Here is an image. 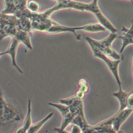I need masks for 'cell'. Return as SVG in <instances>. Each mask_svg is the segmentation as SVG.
Masks as SVG:
<instances>
[{"label":"cell","instance_id":"6da1fadb","mask_svg":"<svg viewBox=\"0 0 133 133\" xmlns=\"http://www.w3.org/2000/svg\"><path fill=\"white\" fill-rule=\"evenodd\" d=\"M117 37L116 33H111L105 38L101 40H96L88 36L86 37L87 42H89L96 47L102 53L114 60L121 59V56L112 48V44Z\"/></svg>","mask_w":133,"mask_h":133},{"label":"cell","instance_id":"8fae6325","mask_svg":"<svg viewBox=\"0 0 133 133\" xmlns=\"http://www.w3.org/2000/svg\"><path fill=\"white\" fill-rule=\"evenodd\" d=\"M75 115V114L72 113L70 111L65 115L62 116V120L60 127L59 128H55L54 130L58 132H69V131H65V129L71 123Z\"/></svg>","mask_w":133,"mask_h":133},{"label":"cell","instance_id":"7402d4cb","mask_svg":"<svg viewBox=\"0 0 133 133\" xmlns=\"http://www.w3.org/2000/svg\"><path fill=\"white\" fill-rule=\"evenodd\" d=\"M75 96H71L69 98H66L65 99H61L60 100V102L61 103L65 104L68 106H70L73 102V101L74 100L75 98Z\"/></svg>","mask_w":133,"mask_h":133},{"label":"cell","instance_id":"30bf717a","mask_svg":"<svg viewBox=\"0 0 133 133\" xmlns=\"http://www.w3.org/2000/svg\"><path fill=\"white\" fill-rule=\"evenodd\" d=\"M20 43L23 44L29 49H32V46L31 42L29 32L24 30H19L14 36Z\"/></svg>","mask_w":133,"mask_h":133},{"label":"cell","instance_id":"8992f818","mask_svg":"<svg viewBox=\"0 0 133 133\" xmlns=\"http://www.w3.org/2000/svg\"><path fill=\"white\" fill-rule=\"evenodd\" d=\"M20 43L19 41L15 37H11V39L10 41V42L8 45V48L7 49L4 51L2 52L3 55L5 54L9 55L11 58V61H12V65L13 66H14L20 73H22L23 72L21 70V69H20V68L18 66L16 61V57L17 54V51L18 47V45Z\"/></svg>","mask_w":133,"mask_h":133},{"label":"cell","instance_id":"4316f807","mask_svg":"<svg viewBox=\"0 0 133 133\" xmlns=\"http://www.w3.org/2000/svg\"><path fill=\"white\" fill-rule=\"evenodd\" d=\"M131 2V4H132V6H133V0H129Z\"/></svg>","mask_w":133,"mask_h":133},{"label":"cell","instance_id":"ffe728a7","mask_svg":"<svg viewBox=\"0 0 133 133\" xmlns=\"http://www.w3.org/2000/svg\"><path fill=\"white\" fill-rule=\"evenodd\" d=\"M27 2V0H15L16 7L18 10H24L26 8Z\"/></svg>","mask_w":133,"mask_h":133},{"label":"cell","instance_id":"603a6c76","mask_svg":"<svg viewBox=\"0 0 133 133\" xmlns=\"http://www.w3.org/2000/svg\"><path fill=\"white\" fill-rule=\"evenodd\" d=\"M71 128L70 132L72 133H81L82 132V129L76 125L74 124H71Z\"/></svg>","mask_w":133,"mask_h":133},{"label":"cell","instance_id":"4fadbf2b","mask_svg":"<svg viewBox=\"0 0 133 133\" xmlns=\"http://www.w3.org/2000/svg\"><path fill=\"white\" fill-rule=\"evenodd\" d=\"M54 113L52 112L50 113L48 115H47L45 118H44L41 121L36 122L34 124H32L30 128L27 130V133H36L38 131V130L41 129L42 126L49 119H50L53 115Z\"/></svg>","mask_w":133,"mask_h":133},{"label":"cell","instance_id":"7a4b0ae2","mask_svg":"<svg viewBox=\"0 0 133 133\" xmlns=\"http://www.w3.org/2000/svg\"><path fill=\"white\" fill-rule=\"evenodd\" d=\"M20 119L17 110L5 100L2 91H0V128Z\"/></svg>","mask_w":133,"mask_h":133},{"label":"cell","instance_id":"277c9868","mask_svg":"<svg viewBox=\"0 0 133 133\" xmlns=\"http://www.w3.org/2000/svg\"><path fill=\"white\" fill-rule=\"evenodd\" d=\"M90 46L92 51L94 53V56L96 57H98L102 60L107 65L109 70L113 75L119 87H121V81L120 80L118 75V64L120 63L121 60H111L108 57V56L102 53L96 47H95L92 44L89 42H87Z\"/></svg>","mask_w":133,"mask_h":133},{"label":"cell","instance_id":"83f0119b","mask_svg":"<svg viewBox=\"0 0 133 133\" xmlns=\"http://www.w3.org/2000/svg\"><path fill=\"white\" fill-rule=\"evenodd\" d=\"M55 1H57H57H59V0H55Z\"/></svg>","mask_w":133,"mask_h":133},{"label":"cell","instance_id":"9a60e30c","mask_svg":"<svg viewBox=\"0 0 133 133\" xmlns=\"http://www.w3.org/2000/svg\"><path fill=\"white\" fill-rule=\"evenodd\" d=\"M80 26L81 30L89 32H98L104 31L105 30V28L99 23H91Z\"/></svg>","mask_w":133,"mask_h":133},{"label":"cell","instance_id":"484cf974","mask_svg":"<svg viewBox=\"0 0 133 133\" xmlns=\"http://www.w3.org/2000/svg\"><path fill=\"white\" fill-rule=\"evenodd\" d=\"M132 58H133V54H132ZM132 74H133V62H132Z\"/></svg>","mask_w":133,"mask_h":133},{"label":"cell","instance_id":"52a82bcc","mask_svg":"<svg viewBox=\"0 0 133 133\" xmlns=\"http://www.w3.org/2000/svg\"><path fill=\"white\" fill-rule=\"evenodd\" d=\"M122 31L124 32V35L119 36L118 37L122 39V45L121 48L120 53H122L125 48L129 44H132L133 42V19L132 24L129 29H127L124 26H122Z\"/></svg>","mask_w":133,"mask_h":133},{"label":"cell","instance_id":"44dd1931","mask_svg":"<svg viewBox=\"0 0 133 133\" xmlns=\"http://www.w3.org/2000/svg\"><path fill=\"white\" fill-rule=\"evenodd\" d=\"M126 103V108L133 109V90L128 92V95L127 97Z\"/></svg>","mask_w":133,"mask_h":133},{"label":"cell","instance_id":"2e32d148","mask_svg":"<svg viewBox=\"0 0 133 133\" xmlns=\"http://www.w3.org/2000/svg\"><path fill=\"white\" fill-rule=\"evenodd\" d=\"M71 124H74L77 125L82 130V132L86 129L88 126L85 117H83L79 115H76L73 118Z\"/></svg>","mask_w":133,"mask_h":133},{"label":"cell","instance_id":"3957f363","mask_svg":"<svg viewBox=\"0 0 133 133\" xmlns=\"http://www.w3.org/2000/svg\"><path fill=\"white\" fill-rule=\"evenodd\" d=\"M18 30V20L15 15L0 12V41L7 36L14 37Z\"/></svg>","mask_w":133,"mask_h":133},{"label":"cell","instance_id":"d6986e66","mask_svg":"<svg viewBox=\"0 0 133 133\" xmlns=\"http://www.w3.org/2000/svg\"><path fill=\"white\" fill-rule=\"evenodd\" d=\"M40 8L39 4L34 1H30L26 3V8L32 12H36L38 11Z\"/></svg>","mask_w":133,"mask_h":133},{"label":"cell","instance_id":"7c38bea8","mask_svg":"<svg viewBox=\"0 0 133 133\" xmlns=\"http://www.w3.org/2000/svg\"><path fill=\"white\" fill-rule=\"evenodd\" d=\"M128 92L123 90L122 87H119V90L118 91L114 92L113 94V96L118 100L119 102V109L118 111H121L123 110L124 109L126 108L127 103V97L128 96Z\"/></svg>","mask_w":133,"mask_h":133},{"label":"cell","instance_id":"ba28073f","mask_svg":"<svg viewBox=\"0 0 133 133\" xmlns=\"http://www.w3.org/2000/svg\"><path fill=\"white\" fill-rule=\"evenodd\" d=\"M31 118V101L30 99L28 100V110L26 116L23 121L22 125L15 130V132L24 133L26 132L28 129L32 125Z\"/></svg>","mask_w":133,"mask_h":133},{"label":"cell","instance_id":"cb8c5ba5","mask_svg":"<svg viewBox=\"0 0 133 133\" xmlns=\"http://www.w3.org/2000/svg\"><path fill=\"white\" fill-rule=\"evenodd\" d=\"M85 94L83 92H82V91H80L79 90H77L75 92V97L79 100H83L85 97Z\"/></svg>","mask_w":133,"mask_h":133},{"label":"cell","instance_id":"d4e9b609","mask_svg":"<svg viewBox=\"0 0 133 133\" xmlns=\"http://www.w3.org/2000/svg\"><path fill=\"white\" fill-rule=\"evenodd\" d=\"M3 56V54H2V52H0V58Z\"/></svg>","mask_w":133,"mask_h":133},{"label":"cell","instance_id":"9c48e42d","mask_svg":"<svg viewBox=\"0 0 133 133\" xmlns=\"http://www.w3.org/2000/svg\"><path fill=\"white\" fill-rule=\"evenodd\" d=\"M84 132H113L115 131L113 129L112 126L111 124L99 125L98 124L91 126L89 125Z\"/></svg>","mask_w":133,"mask_h":133},{"label":"cell","instance_id":"5b68a950","mask_svg":"<svg viewBox=\"0 0 133 133\" xmlns=\"http://www.w3.org/2000/svg\"><path fill=\"white\" fill-rule=\"evenodd\" d=\"M133 111V109L126 108L122 110L118 111L111 117L98 123L99 125L111 124L115 132H119L121 125L128 118Z\"/></svg>","mask_w":133,"mask_h":133},{"label":"cell","instance_id":"e0dca14e","mask_svg":"<svg viewBox=\"0 0 133 133\" xmlns=\"http://www.w3.org/2000/svg\"><path fill=\"white\" fill-rule=\"evenodd\" d=\"M48 104L58 109L61 113L62 116L65 115L68 113L70 112L69 107L65 104H64L61 103L60 104H58V103H54L52 102H49Z\"/></svg>","mask_w":133,"mask_h":133},{"label":"cell","instance_id":"ac0fdd59","mask_svg":"<svg viewBox=\"0 0 133 133\" xmlns=\"http://www.w3.org/2000/svg\"><path fill=\"white\" fill-rule=\"evenodd\" d=\"M78 90L82 91L85 94L87 93L89 90V86L85 78H80L77 83Z\"/></svg>","mask_w":133,"mask_h":133},{"label":"cell","instance_id":"5bb4252c","mask_svg":"<svg viewBox=\"0 0 133 133\" xmlns=\"http://www.w3.org/2000/svg\"><path fill=\"white\" fill-rule=\"evenodd\" d=\"M4 9L1 12L4 14L14 15L18 10L16 7L15 0H3Z\"/></svg>","mask_w":133,"mask_h":133}]
</instances>
